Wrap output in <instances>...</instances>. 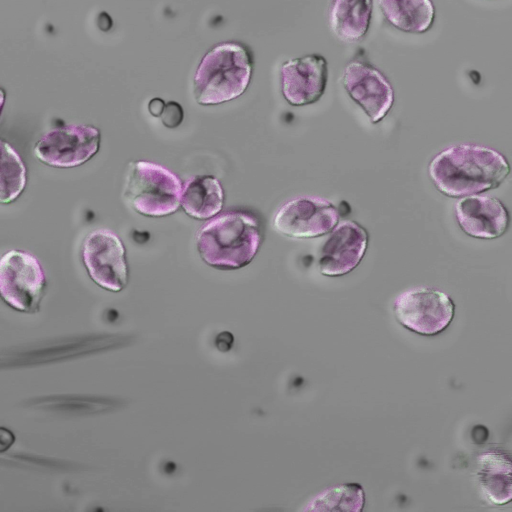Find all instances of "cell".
Masks as SVG:
<instances>
[{"instance_id": "cell-1", "label": "cell", "mask_w": 512, "mask_h": 512, "mask_svg": "<svg viewBox=\"0 0 512 512\" xmlns=\"http://www.w3.org/2000/svg\"><path fill=\"white\" fill-rule=\"evenodd\" d=\"M509 173L510 165L503 154L474 144L451 146L438 153L428 166L437 190L453 198L496 189Z\"/></svg>"}, {"instance_id": "cell-2", "label": "cell", "mask_w": 512, "mask_h": 512, "mask_svg": "<svg viewBox=\"0 0 512 512\" xmlns=\"http://www.w3.org/2000/svg\"><path fill=\"white\" fill-rule=\"evenodd\" d=\"M259 219L235 210L214 216L198 231L197 250L202 260L220 270L241 269L252 262L262 242Z\"/></svg>"}, {"instance_id": "cell-3", "label": "cell", "mask_w": 512, "mask_h": 512, "mask_svg": "<svg viewBox=\"0 0 512 512\" xmlns=\"http://www.w3.org/2000/svg\"><path fill=\"white\" fill-rule=\"evenodd\" d=\"M254 68L251 49L240 41L214 45L201 59L193 82L200 105H217L241 96L248 88Z\"/></svg>"}, {"instance_id": "cell-4", "label": "cell", "mask_w": 512, "mask_h": 512, "mask_svg": "<svg viewBox=\"0 0 512 512\" xmlns=\"http://www.w3.org/2000/svg\"><path fill=\"white\" fill-rule=\"evenodd\" d=\"M182 183L162 165L134 161L129 165L122 196L138 213L149 217L173 214L181 205Z\"/></svg>"}, {"instance_id": "cell-5", "label": "cell", "mask_w": 512, "mask_h": 512, "mask_svg": "<svg viewBox=\"0 0 512 512\" xmlns=\"http://www.w3.org/2000/svg\"><path fill=\"white\" fill-rule=\"evenodd\" d=\"M393 313L405 329L423 336H434L452 322L455 304L448 294L440 290L416 287L395 298Z\"/></svg>"}, {"instance_id": "cell-6", "label": "cell", "mask_w": 512, "mask_h": 512, "mask_svg": "<svg viewBox=\"0 0 512 512\" xmlns=\"http://www.w3.org/2000/svg\"><path fill=\"white\" fill-rule=\"evenodd\" d=\"M45 275L32 254L7 251L0 260V293L2 299L20 312L36 313L44 295Z\"/></svg>"}, {"instance_id": "cell-7", "label": "cell", "mask_w": 512, "mask_h": 512, "mask_svg": "<svg viewBox=\"0 0 512 512\" xmlns=\"http://www.w3.org/2000/svg\"><path fill=\"white\" fill-rule=\"evenodd\" d=\"M338 221V209L327 199L299 196L287 201L276 211L272 225L283 236L308 239L332 232Z\"/></svg>"}, {"instance_id": "cell-8", "label": "cell", "mask_w": 512, "mask_h": 512, "mask_svg": "<svg viewBox=\"0 0 512 512\" xmlns=\"http://www.w3.org/2000/svg\"><path fill=\"white\" fill-rule=\"evenodd\" d=\"M100 146V132L89 125L69 124L45 133L34 147L35 157L58 168L82 165L95 155Z\"/></svg>"}, {"instance_id": "cell-9", "label": "cell", "mask_w": 512, "mask_h": 512, "mask_svg": "<svg viewBox=\"0 0 512 512\" xmlns=\"http://www.w3.org/2000/svg\"><path fill=\"white\" fill-rule=\"evenodd\" d=\"M82 259L90 278L103 289L119 292L127 285L125 248L111 230L91 231L83 241Z\"/></svg>"}, {"instance_id": "cell-10", "label": "cell", "mask_w": 512, "mask_h": 512, "mask_svg": "<svg viewBox=\"0 0 512 512\" xmlns=\"http://www.w3.org/2000/svg\"><path fill=\"white\" fill-rule=\"evenodd\" d=\"M342 84L350 98L372 124L385 118L394 103V91L384 74L364 59L355 58L344 68Z\"/></svg>"}, {"instance_id": "cell-11", "label": "cell", "mask_w": 512, "mask_h": 512, "mask_svg": "<svg viewBox=\"0 0 512 512\" xmlns=\"http://www.w3.org/2000/svg\"><path fill=\"white\" fill-rule=\"evenodd\" d=\"M328 64L319 54H309L285 61L280 68L281 92L292 106L316 103L324 94Z\"/></svg>"}, {"instance_id": "cell-12", "label": "cell", "mask_w": 512, "mask_h": 512, "mask_svg": "<svg viewBox=\"0 0 512 512\" xmlns=\"http://www.w3.org/2000/svg\"><path fill=\"white\" fill-rule=\"evenodd\" d=\"M368 240L366 229L355 221L346 220L337 225L321 249L320 273L328 277L350 273L365 255Z\"/></svg>"}, {"instance_id": "cell-13", "label": "cell", "mask_w": 512, "mask_h": 512, "mask_svg": "<svg viewBox=\"0 0 512 512\" xmlns=\"http://www.w3.org/2000/svg\"><path fill=\"white\" fill-rule=\"evenodd\" d=\"M455 216L461 230L477 239H495L508 229L510 215L496 197L471 195L455 205Z\"/></svg>"}, {"instance_id": "cell-14", "label": "cell", "mask_w": 512, "mask_h": 512, "mask_svg": "<svg viewBox=\"0 0 512 512\" xmlns=\"http://www.w3.org/2000/svg\"><path fill=\"white\" fill-rule=\"evenodd\" d=\"M476 476L482 495L493 505L512 501V459L500 451H486L476 460Z\"/></svg>"}, {"instance_id": "cell-15", "label": "cell", "mask_w": 512, "mask_h": 512, "mask_svg": "<svg viewBox=\"0 0 512 512\" xmlns=\"http://www.w3.org/2000/svg\"><path fill=\"white\" fill-rule=\"evenodd\" d=\"M372 11L373 0H331L330 29L343 42H358L370 28Z\"/></svg>"}, {"instance_id": "cell-16", "label": "cell", "mask_w": 512, "mask_h": 512, "mask_svg": "<svg viewBox=\"0 0 512 512\" xmlns=\"http://www.w3.org/2000/svg\"><path fill=\"white\" fill-rule=\"evenodd\" d=\"M223 204V188L214 176H195L189 179L183 188L181 206L184 212L194 219L213 218L222 210Z\"/></svg>"}, {"instance_id": "cell-17", "label": "cell", "mask_w": 512, "mask_h": 512, "mask_svg": "<svg viewBox=\"0 0 512 512\" xmlns=\"http://www.w3.org/2000/svg\"><path fill=\"white\" fill-rule=\"evenodd\" d=\"M389 24L406 33H424L432 26L435 9L431 0H378Z\"/></svg>"}, {"instance_id": "cell-18", "label": "cell", "mask_w": 512, "mask_h": 512, "mask_svg": "<svg viewBox=\"0 0 512 512\" xmlns=\"http://www.w3.org/2000/svg\"><path fill=\"white\" fill-rule=\"evenodd\" d=\"M365 493L357 483L328 488L311 499L304 510L312 511H362Z\"/></svg>"}, {"instance_id": "cell-19", "label": "cell", "mask_w": 512, "mask_h": 512, "mask_svg": "<svg viewBox=\"0 0 512 512\" xmlns=\"http://www.w3.org/2000/svg\"><path fill=\"white\" fill-rule=\"evenodd\" d=\"M0 201L13 202L26 186V168L18 153L6 141H1Z\"/></svg>"}, {"instance_id": "cell-20", "label": "cell", "mask_w": 512, "mask_h": 512, "mask_svg": "<svg viewBox=\"0 0 512 512\" xmlns=\"http://www.w3.org/2000/svg\"><path fill=\"white\" fill-rule=\"evenodd\" d=\"M183 115V110L180 104L174 101H169L165 104L164 110L160 117L164 126L168 128H174L182 122Z\"/></svg>"}, {"instance_id": "cell-21", "label": "cell", "mask_w": 512, "mask_h": 512, "mask_svg": "<svg viewBox=\"0 0 512 512\" xmlns=\"http://www.w3.org/2000/svg\"><path fill=\"white\" fill-rule=\"evenodd\" d=\"M165 107V103L160 98H154L152 99L148 104V109L150 114H152L154 117H160Z\"/></svg>"}, {"instance_id": "cell-22", "label": "cell", "mask_w": 512, "mask_h": 512, "mask_svg": "<svg viewBox=\"0 0 512 512\" xmlns=\"http://www.w3.org/2000/svg\"><path fill=\"white\" fill-rule=\"evenodd\" d=\"M112 20L110 16L106 12H101L97 19V24L99 28L103 31H107L112 26Z\"/></svg>"}]
</instances>
